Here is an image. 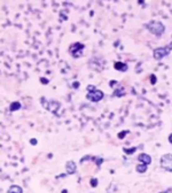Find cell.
<instances>
[{
    "instance_id": "cell-21",
    "label": "cell",
    "mask_w": 172,
    "mask_h": 193,
    "mask_svg": "<svg viewBox=\"0 0 172 193\" xmlns=\"http://www.w3.org/2000/svg\"><path fill=\"white\" fill-rule=\"evenodd\" d=\"M31 144H32V145H36V144H37V140H36V139H31Z\"/></svg>"
},
{
    "instance_id": "cell-11",
    "label": "cell",
    "mask_w": 172,
    "mask_h": 193,
    "mask_svg": "<svg viewBox=\"0 0 172 193\" xmlns=\"http://www.w3.org/2000/svg\"><path fill=\"white\" fill-rule=\"evenodd\" d=\"M147 165H145V163H139V165L137 166V171L140 172V174H144V172L147 171Z\"/></svg>"
},
{
    "instance_id": "cell-23",
    "label": "cell",
    "mask_w": 172,
    "mask_h": 193,
    "mask_svg": "<svg viewBox=\"0 0 172 193\" xmlns=\"http://www.w3.org/2000/svg\"><path fill=\"white\" fill-rule=\"evenodd\" d=\"M67 192H68L67 190H63V191H62V193H67Z\"/></svg>"
},
{
    "instance_id": "cell-22",
    "label": "cell",
    "mask_w": 172,
    "mask_h": 193,
    "mask_svg": "<svg viewBox=\"0 0 172 193\" xmlns=\"http://www.w3.org/2000/svg\"><path fill=\"white\" fill-rule=\"evenodd\" d=\"M40 81H42V83H48V81H47V79H45V78H42Z\"/></svg>"
},
{
    "instance_id": "cell-24",
    "label": "cell",
    "mask_w": 172,
    "mask_h": 193,
    "mask_svg": "<svg viewBox=\"0 0 172 193\" xmlns=\"http://www.w3.org/2000/svg\"><path fill=\"white\" fill-rule=\"evenodd\" d=\"M161 193H164V192H161Z\"/></svg>"
},
{
    "instance_id": "cell-8",
    "label": "cell",
    "mask_w": 172,
    "mask_h": 193,
    "mask_svg": "<svg viewBox=\"0 0 172 193\" xmlns=\"http://www.w3.org/2000/svg\"><path fill=\"white\" fill-rule=\"evenodd\" d=\"M114 67L116 70H120V72H126L127 69H129V66L126 63H124V62H115L114 64Z\"/></svg>"
},
{
    "instance_id": "cell-18",
    "label": "cell",
    "mask_w": 172,
    "mask_h": 193,
    "mask_svg": "<svg viewBox=\"0 0 172 193\" xmlns=\"http://www.w3.org/2000/svg\"><path fill=\"white\" fill-rule=\"evenodd\" d=\"M168 139H169V143H170V144H171V145H172V133H171V135H170V136H169Z\"/></svg>"
},
{
    "instance_id": "cell-3",
    "label": "cell",
    "mask_w": 172,
    "mask_h": 193,
    "mask_svg": "<svg viewBox=\"0 0 172 193\" xmlns=\"http://www.w3.org/2000/svg\"><path fill=\"white\" fill-rule=\"evenodd\" d=\"M161 167L166 171L172 172V154H164L161 157Z\"/></svg>"
},
{
    "instance_id": "cell-2",
    "label": "cell",
    "mask_w": 172,
    "mask_h": 193,
    "mask_svg": "<svg viewBox=\"0 0 172 193\" xmlns=\"http://www.w3.org/2000/svg\"><path fill=\"white\" fill-rule=\"evenodd\" d=\"M170 52H171V47L170 46H162L158 47V48H155L154 52H153V57L156 60H162L163 57H168Z\"/></svg>"
},
{
    "instance_id": "cell-17",
    "label": "cell",
    "mask_w": 172,
    "mask_h": 193,
    "mask_svg": "<svg viewBox=\"0 0 172 193\" xmlns=\"http://www.w3.org/2000/svg\"><path fill=\"white\" fill-rule=\"evenodd\" d=\"M156 82H157V78H156V76H155V75H151V76H150V83L153 84V85H154V84H155Z\"/></svg>"
},
{
    "instance_id": "cell-10",
    "label": "cell",
    "mask_w": 172,
    "mask_h": 193,
    "mask_svg": "<svg viewBox=\"0 0 172 193\" xmlns=\"http://www.w3.org/2000/svg\"><path fill=\"white\" fill-rule=\"evenodd\" d=\"M114 96H125V89L123 86H120L118 89H116L114 91Z\"/></svg>"
},
{
    "instance_id": "cell-20",
    "label": "cell",
    "mask_w": 172,
    "mask_h": 193,
    "mask_svg": "<svg viewBox=\"0 0 172 193\" xmlns=\"http://www.w3.org/2000/svg\"><path fill=\"white\" fill-rule=\"evenodd\" d=\"M164 193H172V187H170V189H168L166 191H165Z\"/></svg>"
},
{
    "instance_id": "cell-16",
    "label": "cell",
    "mask_w": 172,
    "mask_h": 193,
    "mask_svg": "<svg viewBox=\"0 0 172 193\" xmlns=\"http://www.w3.org/2000/svg\"><path fill=\"white\" fill-rule=\"evenodd\" d=\"M93 161H95V163H96V166H100L103 162V159L102 157H98V159H94Z\"/></svg>"
},
{
    "instance_id": "cell-7",
    "label": "cell",
    "mask_w": 172,
    "mask_h": 193,
    "mask_svg": "<svg viewBox=\"0 0 172 193\" xmlns=\"http://www.w3.org/2000/svg\"><path fill=\"white\" fill-rule=\"evenodd\" d=\"M138 160L140 161L141 163H145V165L149 166L151 163V157L150 155H148L146 153H141L139 156H138Z\"/></svg>"
},
{
    "instance_id": "cell-1",
    "label": "cell",
    "mask_w": 172,
    "mask_h": 193,
    "mask_svg": "<svg viewBox=\"0 0 172 193\" xmlns=\"http://www.w3.org/2000/svg\"><path fill=\"white\" fill-rule=\"evenodd\" d=\"M147 29L148 31L155 35L156 37L162 36L165 32V25L160 21H150L147 24Z\"/></svg>"
},
{
    "instance_id": "cell-15",
    "label": "cell",
    "mask_w": 172,
    "mask_h": 193,
    "mask_svg": "<svg viewBox=\"0 0 172 193\" xmlns=\"http://www.w3.org/2000/svg\"><path fill=\"white\" fill-rule=\"evenodd\" d=\"M91 186H93V187H96V186H98V179H96V178H92L91 179Z\"/></svg>"
},
{
    "instance_id": "cell-6",
    "label": "cell",
    "mask_w": 172,
    "mask_h": 193,
    "mask_svg": "<svg viewBox=\"0 0 172 193\" xmlns=\"http://www.w3.org/2000/svg\"><path fill=\"white\" fill-rule=\"evenodd\" d=\"M66 170H67L68 175H72V174L76 172L77 167H76V163H75L74 161H68L67 165H66Z\"/></svg>"
},
{
    "instance_id": "cell-9",
    "label": "cell",
    "mask_w": 172,
    "mask_h": 193,
    "mask_svg": "<svg viewBox=\"0 0 172 193\" xmlns=\"http://www.w3.org/2000/svg\"><path fill=\"white\" fill-rule=\"evenodd\" d=\"M8 193H23V190L18 185H12L8 189Z\"/></svg>"
},
{
    "instance_id": "cell-14",
    "label": "cell",
    "mask_w": 172,
    "mask_h": 193,
    "mask_svg": "<svg viewBox=\"0 0 172 193\" xmlns=\"http://www.w3.org/2000/svg\"><path fill=\"white\" fill-rule=\"evenodd\" d=\"M127 133H129V130H125V131H122L120 133H118V138L120 139H124V137L126 136Z\"/></svg>"
},
{
    "instance_id": "cell-5",
    "label": "cell",
    "mask_w": 172,
    "mask_h": 193,
    "mask_svg": "<svg viewBox=\"0 0 172 193\" xmlns=\"http://www.w3.org/2000/svg\"><path fill=\"white\" fill-rule=\"evenodd\" d=\"M69 51H70V54L74 57H81L83 52H84V45L81 43H75L70 46Z\"/></svg>"
},
{
    "instance_id": "cell-19",
    "label": "cell",
    "mask_w": 172,
    "mask_h": 193,
    "mask_svg": "<svg viewBox=\"0 0 172 193\" xmlns=\"http://www.w3.org/2000/svg\"><path fill=\"white\" fill-rule=\"evenodd\" d=\"M87 90H88V91H91V90L93 91V90H95V87H94V86H91V85H90V86H87Z\"/></svg>"
},
{
    "instance_id": "cell-13",
    "label": "cell",
    "mask_w": 172,
    "mask_h": 193,
    "mask_svg": "<svg viewBox=\"0 0 172 193\" xmlns=\"http://www.w3.org/2000/svg\"><path fill=\"white\" fill-rule=\"evenodd\" d=\"M138 147H131V148H124V152L126 154H133L137 151Z\"/></svg>"
},
{
    "instance_id": "cell-12",
    "label": "cell",
    "mask_w": 172,
    "mask_h": 193,
    "mask_svg": "<svg viewBox=\"0 0 172 193\" xmlns=\"http://www.w3.org/2000/svg\"><path fill=\"white\" fill-rule=\"evenodd\" d=\"M21 108V105L18 104L17 101H15V102H13L11 106V111H15L16 109H20Z\"/></svg>"
},
{
    "instance_id": "cell-4",
    "label": "cell",
    "mask_w": 172,
    "mask_h": 193,
    "mask_svg": "<svg viewBox=\"0 0 172 193\" xmlns=\"http://www.w3.org/2000/svg\"><path fill=\"white\" fill-rule=\"evenodd\" d=\"M103 92L100 91V90H93V91H90V92L86 94V98H87V100L92 101V102H99L100 100L103 99Z\"/></svg>"
}]
</instances>
